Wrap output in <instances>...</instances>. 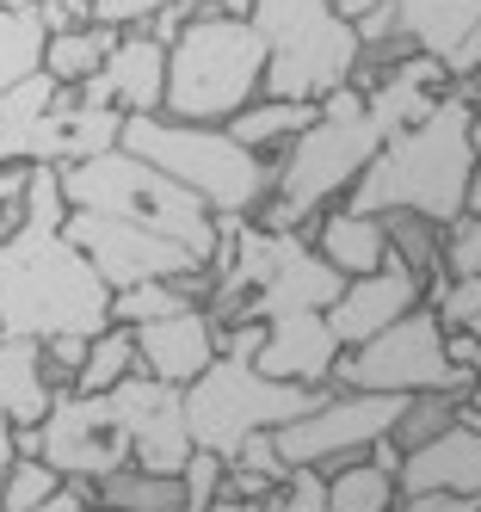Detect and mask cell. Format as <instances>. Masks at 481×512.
<instances>
[{
  "instance_id": "1",
  "label": "cell",
  "mask_w": 481,
  "mask_h": 512,
  "mask_svg": "<svg viewBox=\"0 0 481 512\" xmlns=\"http://www.w3.org/2000/svg\"><path fill=\"white\" fill-rule=\"evenodd\" d=\"M111 284L62 229L19 223L0 241V334L56 340V334H105Z\"/></svg>"
},
{
  "instance_id": "2",
  "label": "cell",
  "mask_w": 481,
  "mask_h": 512,
  "mask_svg": "<svg viewBox=\"0 0 481 512\" xmlns=\"http://www.w3.org/2000/svg\"><path fill=\"white\" fill-rule=\"evenodd\" d=\"M469 118H475V105L463 93H451L426 124L389 136L346 204H358L370 216L420 210L444 229L463 223L469 216V186H475V161H481L475 142H469Z\"/></svg>"
},
{
  "instance_id": "3",
  "label": "cell",
  "mask_w": 481,
  "mask_h": 512,
  "mask_svg": "<svg viewBox=\"0 0 481 512\" xmlns=\"http://www.w3.org/2000/svg\"><path fill=\"white\" fill-rule=\"evenodd\" d=\"M383 130L370 124V99L358 87H340L321 99V118L272 161V198L253 210L259 229H296L309 235L321 210L346 204L364 167L377 161Z\"/></svg>"
},
{
  "instance_id": "4",
  "label": "cell",
  "mask_w": 481,
  "mask_h": 512,
  "mask_svg": "<svg viewBox=\"0 0 481 512\" xmlns=\"http://www.w3.org/2000/svg\"><path fill=\"white\" fill-rule=\"evenodd\" d=\"M136 161L161 167L216 216H253L272 198V155L247 149L229 124H185V118H124V142Z\"/></svg>"
},
{
  "instance_id": "5",
  "label": "cell",
  "mask_w": 481,
  "mask_h": 512,
  "mask_svg": "<svg viewBox=\"0 0 481 512\" xmlns=\"http://www.w3.org/2000/svg\"><path fill=\"white\" fill-rule=\"evenodd\" d=\"M266 93V38L253 19L222 13L216 0L192 13L167 50V118L185 124H229Z\"/></svg>"
},
{
  "instance_id": "6",
  "label": "cell",
  "mask_w": 481,
  "mask_h": 512,
  "mask_svg": "<svg viewBox=\"0 0 481 512\" xmlns=\"http://www.w3.org/2000/svg\"><path fill=\"white\" fill-rule=\"evenodd\" d=\"M62 192H68V210H93V216H118V223H136V229H155L167 241H179L192 260H216V210L204 198H192L167 179L161 167L136 161L130 149H105V155H87V161H68L62 167Z\"/></svg>"
},
{
  "instance_id": "7",
  "label": "cell",
  "mask_w": 481,
  "mask_h": 512,
  "mask_svg": "<svg viewBox=\"0 0 481 512\" xmlns=\"http://www.w3.org/2000/svg\"><path fill=\"white\" fill-rule=\"evenodd\" d=\"M259 38H266V93L272 99H309L321 105L327 93L352 87L364 38L358 25L333 13V0H253Z\"/></svg>"
},
{
  "instance_id": "8",
  "label": "cell",
  "mask_w": 481,
  "mask_h": 512,
  "mask_svg": "<svg viewBox=\"0 0 481 512\" xmlns=\"http://www.w3.org/2000/svg\"><path fill=\"white\" fill-rule=\"evenodd\" d=\"M124 142V112L87 105L74 87L31 75L0 93V167H68Z\"/></svg>"
},
{
  "instance_id": "9",
  "label": "cell",
  "mask_w": 481,
  "mask_h": 512,
  "mask_svg": "<svg viewBox=\"0 0 481 512\" xmlns=\"http://www.w3.org/2000/svg\"><path fill=\"white\" fill-rule=\"evenodd\" d=\"M315 395H321V389L278 383V377H266V371H259V364H247V358H216L210 371L185 389V426H192V445H198V451H216V457L235 463L253 432L290 426Z\"/></svg>"
},
{
  "instance_id": "10",
  "label": "cell",
  "mask_w": 481,
  "mask_h": 512,
  "mask_svg": "<svg viewBox=\"0 0 481 512\" xmlns=\"http://www.w3.org/2000/svg\"><path fill=\"white\" fill-rule=\"evenodd\" d=\"M333 383L340 389H383V395H469L475 377L451 358L444 321L420 303L414 315H401L395 327H383L377 340L346 346Z\"/></svg>"
},
{
  "instance_id": "11",
  "label": "cell",
  "mask_w": 481,
  "mask_h": 512,
  "mask_svg": "<svg viewBox=\"0 0 481 512\" xmlns=\"http://www.w3.org/2000/svg\"><path fill=\"white\" fill-rule=\"evenodd\" d=\"M407 408V395H383V389H321L303 414L290 426H278V451L290 469H340V463H358L383 445L395 432Z\"/></svg>"
},
{
  "instance_id": "12",
  "label": "cell",
  "mask_w": 481,
  "mask_h": 512,
  "mask_svg": "<svg viewBox=\"0 0 481 512\" xmlns=\"http://www.w3.org/2000/svg\"><path fill=\"white\" fill-rule=\"evenodd\" d=\"M62 235L99 266V278H105L111 290H130V284H148V278H198V272H210V266L192 260L179 241H167V235H155V229H136V223H118V216L68 210Z\"/></svg>"
},
{
  "instance_id": "13",
  "label": "cell",
  "mask_w": 481,
  "mask_h": 512,
  "mask_svg": "<svg viewBox=\"0 0 481 512\" xmlns=\"http://www.w3.org/2000/svg\"><path fill=\"white\" fill-rule=\"evenodd\" d=\"M111 420L130 438V463L136 469H155V475H179L185 457H192V426H185V389L161 383V377H130L105 395Z\"/></svg>"
},
{
  "instance_id": "14",
  "label": "cell",
  "mask_w": 481,
  "mask_h": 512,
  "mask_svg": "<svg viewBox=\"0 0 481 512\" xmlns=\"http://www.w3.org/2000/svg\"><path fill=\"white\" fill-rule=\"evenodd\" d=\"M44 457L56 463V475L68 482H105L130 463V438L111 420L105 395H81V389H62L56 408L44 414Z\"/></svg>"
},
{
  "instance_id": "15",
  "label": "cell",
  "mask_w": 481,
  "mask_h": 512,
  "mask_svg": "<svg viewBox=\"0 0 481 512\" xmlns=\"http://www.w3.org/2000/svg\"><path fill=\"white\" fill-rule=\"evenodd\" d=\"M87 105H111V112H124V118H155L167 112V44H155L148 31H124L118 50L105 56V68L87 81V87H74Z\"/></svg>"
},
{
  "instance_id": "16",
  "label": "cell",
  "mask_w": 481,
  "mask_h": 512,
  "mask_svg": "<svg viewBox=\"0 0 481 512\" xmlns=\"http://www.w3.org/2000/svg\"><path fill=\"white\" fill-rule=\"evenodd\" d=\"M340 358H346V346L327 327V309H296V315L266 321V346H259L253 364L278 383H296V389H333Z\"/></svg>"
},
{
  "instance_id": "17",
  "label": "cell",
  "mask_w": 481,
  "mask_h": 512,
  "mask_svg": "<svg viewBox=\"0 0 481 512\" xmlns=\"http://www.w3.org/2000/svg\"><path fill=\"white\" fill-rule=\"evenodd\" d=\"M364 99H370V124L383 130V142L389 136H401V130H414V124H426L444 99L457 93V75H451V62H438V56H426V50H407L395 68H383L370 87H358Z\"/></svg>"
},
{
  "instance_id": "18",
  "label": "cell",
  "mask_w": 481,
  "mask_h": 512,
  "mask_svg": "<svg viewBox=\"0 0 481 512\" xmlns=\"http://www.w3.org/2000/svg\"><path fill=\"white\" fill-rule=\"evenodd\" d=\"M420 303H426V284L407 266H383L370 278H346L340 284V297H333V309H327V327L340 334V346H364V340H377L383 327H395L401 315H414Z\"/></svg>"
},
{
  "instance_id": "19",
  "label": "cell",
  "mask_w": 481,
  "mask_h": 512,
  "mask_svg": "<svg viewBox=\"0 0 481 512\" xmlns=\"http://www.w3.org/2000/svg\"><path fill=\"white\" fill-rule=\"evenodd\" d=\"M136 352H142V371L161 377V383H173V389H192L210 364L222 358L216 321H210L204 303H198V309H179V315H167V321L136 327Z\"/></svg>"
},
{
  "instance_id": "20",
  "label": "cell",
  "mask_w": 481,
  "mask_h": 512,
  "mask_svg": "<svg viewBox=\"0 0 481 512\" xmlns=\"http://www.w3.org/2000/svg\"><path fill=\"white\" fill-rule=\"evenodd\" d=\"M401 494H469L481 500V426L457 420L432 445L401 457Z\"/></svg>"
},
{
  "instance_id": "21",
  "label": "cell",
  "mask_w": 481,
  "mask_h": 512,
  "mask_svg": "<svg viewBox=\"0 0 481 512\" xmlns=\"http://www.w3.org/2000/svg\"><path fill=\"white\" fill-rule=\"evenodd\" d=\"M309 241H315V253H321V260L340 272V278H370V272L395 266L383 216H370V210H358V204L321 210L315 223H309Z\"/></svg>"
},
{
  "instance_id": "22",
  "label": "cell",
  "mask_w": 481,
  "mask_h": 512,
  "mask_svg": "<svg viewBox=\"0 0 481 512\" xmlns=\"http://www.w3.org/2000/svg\"><path fill=\"white\" fill-rule=\"evenodd\" d=\"M56 383L44 364V340H13L0 334V414L13 426H44V414L56 408Z\"/></svg>"
},
{
  "instance_id": "23",
  "label": "cell",
  "mask_w": 481,
  "mask_h": 512,
  "mask_svg": "<svg viewBox=\"0 0 481 512\" xmlns=\"http://www.w3.org/2000/svg\"><path fill=\"white\" fill-rule=\"evenodd\" d=\"M395 25H401V38L414 44V50L451 62L475 38L481 0H395Z\"/></svg>"
},
{
  "instance_id": "24",
  "label": "cell",
  "mask_w": 481,
  "mask_h": 512,
  "mask_svg": "<svg viewBox=\"0 0 481 512\" xmlns=\"http://www.w3.org/2000/svg\"><path fill=\"white\" fill-rule=\"evenodd\" d=\"M315 118H321V105H309V99H272V93H259L247 112L229 118V130L247 142V149H259V155H272V161H278V155H284Z\"/></svg>"
},
{
  "instance_id": "25",
  "label": "cell",
  "mask_w": 481,
  "mask_h": 512,
  "mask_svg": "<svg viewBox=\"0 0 481 512\" xmlns=\"http://www.w3.org/2000/svg\"><path fill=\"white\" fill-rule=\"evenodd\" d=\"M118 38H124V31H118V25H99V19L74 25V31H50V44H44V75L62 81V87H87L99 68H105V56L118 50Z\"/></svg>"
},
{
  "instance_id": "26",
  "label": "cell",
  "mask_w": 481,
  "mask_h": 512,
  "mask_svg": "<svg viewBox=\"0 0 481 512\" xmlns=\"http://www.w3.org/2000/svg\"><path fill=\"white\" fill-rule=\"evenodd\" d=\"M210 297V272L198 278H148L130 290H111V321L118 327H148V321H167L179 309H198Z\"/></svg>"
},
{
  "instance_id": "27",
  "label": "cell",
  "mask_w": 481,
  "mask_h": 512,
  "mask_svg": "<svg viewBox=\"0 0 481 512\" xmlns=\"http://www.w3.org/2000/svg\"><path fill=\"white\" fill-rule=\"evenodd\" d=\"M383 229H389V253H395V266H407L426 290L444 278V260H451V229L432 223V216L420 210H389L383 216Z\"/></svg>"
},
{
  "instance_id": "28",
  "label": "cell",
  "mask_w": 481,
  "mask_h": 512,
  "mask_svg": "<svg viewBox=\"0 0 481 512\" xmlns=\"http://www.w3.org/2000/svg\"><path fill=\"white\" fill-rule=\"evenodd\" d=\"M389 506H401V475L383 469L377 457L327 469V512H389Z\"/></svg>"
},
{
  "instance_id": "29",
  "label": "cell",
  "mask_w": 481,
  "mask_h": 512,
  "mask_svg": "<svg viewBox=\"0 0 481 512\" xmlns=\"http://www.w3.org/2000/svg\"><path fill=\"white\" fill-rule=\"evenodd\" d=\"M142 377V352H136V327H118L111 321L105 334H93L87 346V364H81V377H74V389L81 395H111L118 383Z\"/></svg>"
},
{
  "instance_id": "30",
  "label": "cell",
  "mask_w": 481,
  "mask_h": 512,
  "mask_svg": "<svg viewBox=\"0 0 481 512\" xmlns=\"http://www.w3.org/2000/svg\"><path fill=\"white\" fill-rule=\"evenodd\" d=\"M44 44H50V31L31 13L0 7V93L31 81V75H44Z\"/></svg>"
},
{
  "instance_id": "31",
  "label": "cell",
  "mask_w": 481,
  "mask_h": 512,
  "mask_svg": "<svg viewBox=\"0 0 481 512\" xmlns=\"http://www.w3.org/2000/svg\"><path fill=\"white\" fill-rule=\"evenodd\" d=\"M457 420H463V395H407V408H401V420L389 432V445L407 457V451L432 445L438 432H451Z\"/></svg>"
},
{
  "instance_id": "32",
  "label": "cell",
  "mask_w": 481,
  "mask_h": 512,
  "mask_svg": "<svg viewBox=\"0 0 481 512\" xmlns=\"http://www.w3.org/2000/svg\"><path fill=\"white\" fill-rule=\"evenodd\" d=\"M426 309L444 321V334H481V272H444L426 290Z\"/></svg>"
},
{
  "instance_id": "33",
  "label": "cell",
  "mask_w": 481,
  "mask_h": 512,
  "mask_svg": "<svg viewBox=\"0 0 481 512\" xmlns=\"http://www.w3.org/2000/svg\"><path fill=\"white\" fill-rule=\"evenodd\" d=\"M56 488H62V475H56L50 457H13V469L0 475V506L7 512H44Z\"/></svg>"
},
{
  "instance_id": "34",
  "label": "cell",
  "mask_w": 481,
  "mask_h": 512,
  "mask_svg": "<svg viewBox=\"0 0 481 512\" xmlns=\"http://www.w3.org/2000/svg\"><path fill=\"white\" fill-rule=\"evenodd\" d=\"M25 223H37V229H62L68 223L62 167H31L25 173Z\"/></svg>"
},
{
  "instance_id": "35",
  "label": "cell",
  "mask_w": 481,
  "mask_h": 512,
  "mask_svg": "<svg viewBox=\"0 0 481 512\" xmlns=\"http://www.w3.org/2000/svg\"><path fill=\"white\" fill-rule=\"evenodd\" d=\"M222 482H229V457H216V451H192L179 469V488H185V512H204L222 500Z\"/></svg>"
},
{
  "instance_id": "36",
  "label": "cell",
  "mask_w": 481,
  "mask_h": 512,
  "mask_svg": "<svg viewBox=\"0 0 481 512\" xmlns=\"http://www.w3.org/2000/svg\"><path fill=\"white\" fill-rule=\"evenodd\" d=\"M259 512H327V469H290Z\"/></svg>"
},
{
  "instance_id": "37",
  "label": "cell",
  "mask_w": 481,
  "mask_h": 512,
  "mask_svg": "<svg viewBox=\"0 0 481 512\" xmlns=\"http://www.w3.org/2000/svg\"><path fill=\"white\" fill-rule=\"evenodd\" d=\"M167 7H198V0H93V19L99 25H118V31H136V25H148Z\"/></svg>"
},
{
  "instance_id": "38",
  "label": "cell",
  "mask_w": 481,
  "mask_h": 512,
  "mask_svg": "<svg viewBox=\"0 0 481 512\" xmlns=\"http://www.w3.org/2000/svg\"><path fill=\"white\" fill-rule=\"evenodd\" d=\"M87 346H93V334H56V340H44V364H50V383L56 389H74V377H81V364H87Z\"/></svg>"
},
{
  "instance_id": "39",
  "label": "cell",
  "mask_w": 481,
  "mask_h": 512,
  "mask_svg": "<svg viewBox=\"0 0 481 512\" xmlns=\"http://www.w3.org/2000/svg\"><path fill=\"white\" fill-rule=\"evenodd\" d=\"M235 463L253 469V475H266V482H284V475H290V463H284V451H278V432H253Z\"/></svg>"
},
{
  "instance_id": "40",
  "label": "cell",
  "mask_w": 481,
  "mask_h": 512,
  "mask_svg": "<svg viewBox=\"0 0 481 512\" xmlns=\"http://www.w3.org/2000/svg\"><path fill=\"white\" fill-rule=\"evenodd\" d=\"M444 272H481V216L451 223V260H444Z\"/></svg>"
},
{
  "instance_id": "41",
  "label": "cell",
  "mask_w": 481,
  "mask_h": 512,
  "mask_svg": "<svg viewBox=\"0 0 481 512\" xmlns=\"http://www.w3.org/2000/svg\"><path fill=\"white\" fill-rule=\"evenodd\" d=\"M216 346L222 358H259V346H266V321H241V327H216Z\"/></svg>"
},
{
  "instance_id": "42",
  "label": "cell",
  "mask_w": 481,
  "mask_h": 512,
  "mask_svg": "<svg viewBox=\"0 0 481 512\" xmlns=\"http://www.w3.org/2000/svg\"><path fill=\"white\" fill-rule=\"evenodd\" d=\"M44 512H99V494H93V482H68L62 475V488L50 494Z\"/></svg>"
},
{
  "instance_id": "43",
  "label": "cell",
  "mask_w": 481,
  "mask_h": 512,
  "mask_svg": "<svg viewBox=\"0 0 481 512\" xmlns=\"http://www.w3.org/2000/svg\"><path fill=\"white\" fill-rule=\"evenodd\" d=\"M407 512H481V500L469 494H401Z\"/></svg>"
},
{
  "instance_id": "44",
  "label": "cell",
  "mask_w": 481,
  "mask_h": 512,
  "mask_svg": "<svg viewBox=\"0 0 481 512\" xmlns=\"http://www.w3.org/2000/svg\"><path fill=\"white\" fill-rule=\"evenodd\" d=\"M451 75H457V81H463V75H481V25H475V38L451 56Z\"/></svg>"
},
{
  "instance_id": "45",
  "label": "cell",
  "mask_w": 481,
  "mask_h": 512,
  "mask_svg": "<svg viewBox=\"0 0 481 512\" xmlns=\"http://www.w3.org/2000/svg\"><path fill=\"white\" fill-rule=\"evenodd\" d=\"M13 457H19V426H13L7 414H0V475L13 469Z\"/></svg>"
},
{
  "instance_id": "46",
  "label": "cell",
  "mask_w": 481,
  "mask_h": 512,
  "mask_svg": "<svg viewBox=\"0 0 481 512\" xmlns=\"http://www.w3.org/2000/svg\"><path fill=\"white\" fill-rule=\"evenodd\" d=\"M377 7H389V0H333V13H340V19H364V13H377Z\"/></svg>"
},
{
  "instance_id": "47",
  "label": "cell",
  "mask_w": 481,
  "mask_h": 512,
  "mask_svg": "<svg viewBox=\"0 0 481 512\" xmlns=\"http://www.w3.org/2000/svg\"><path fill=\"white\" fill-rule=\"evenodd\" d=\"M463 420L481 426V371H475V383H469V395H463Z\"/></svg>"
},
{
  "instance_id": "48",
  "label": "cell",
  "mask_w": 481,
  "mask_h": 512,
  "mask_svg": "<svg viewBox=\"0 0 481 512\" xmlns=\"http://www.w3.org/2000/svg\"><path fill=\"white\" fill-rule=\"evenodd\" d=\"M216 7H222V13H235V19H247V13H253V0H216Z\"/></svg>"
},
{
  "instance_id": "49",
  "label": "cell",
  "mask_w": 481,
  "mask_h": 512,
  "mask_svg": "<svg viewBox=\"0 0 481 512\" xmlns=\"http://www.w3.org/2000/svg\"><path fill=\"white\" fill-rule=\"evenodd\" d=\"M469 216H481V161H475V186H469Z\"/></svg>"
},
{
  "instance_id": "50",
  "label": "cell",
  "mask_w": 481,
  "mask_h": 512,
  "mask_svg": "<svg viewBox=\"0 0 481 512\" xmlns=\"http://www.w3.org/2000/svg\"><path fill=\"white\" fill-rule=\"evenodd\" d=\"M469 142H475V155H481V105H475V118H469Z\"/></svg>"
},
{
  "instance_id": "51",
  "label": "cell",
  "mask_w": 481,
  "mask_h": 512,
  "mask_svg": "<svg viewBox=\"0 0 481 512\" xmlns=\"http://www.w3.org/2000/svg\"><path fill=\"white\" fill-rule=\"evenodd\" d=\"M389 512H407V500H401V506H389Z\"/></svg>"
},
{
  "instance_id": "52",
  "label": "cell",
  "mask_w": 481,
  "mask_h": 512,
  "mask_svg": "<svg viewBox=\"0 0 481 512\" xmlns=\"http://www.w3.org/2000/svg\"><path fill=\"white\" fill-rule=\"evenodd\" d=\"M0 512H7V506H0Z\"/></svg>"
}]
</instances>
